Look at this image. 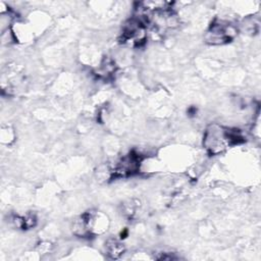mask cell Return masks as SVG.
<instances>
[{"label": "cell", "instance_id": "7a4b0ae2", "mask_svg": "<svg viewBox=\"0 0 261 261\" xmlns=\"http://www.w3.org/2000/svg\"><path fill=\"white\" fill-rule=\"evenodd\" d=\"M236 33L237 31L231 24L223 21H217L212 23L209 32L207 33L206 40L210 44L219 45L229 42Z\"/></svg>", "mask_w": 261, "mask_h": 261}, {"label": "cell", "instance_id": "277c9868", "mask_svg": "<svg viewBox=\"0 0 261 261\" xmlns=\"http://www.w3.org/2000/svg\"><path fill=\"white\" fill-rule=\"evenodd\" d=\"M105 250H106V254L111 259H117L123 254L124 247L120 242L116 240H108L105 246Z\"/></svg>", "mask_w": 261, "mask_h": 261}, {"label": "cell", "instance_id": "3957f363", "mask_svg": "<svg viewBox=\"0 0 261 261\" xmlns=\"http://www.w3.org/2000/svg\"><path fill=\"white\" fill-rule=\"evenodd\" d=\"M141 162V156L137 153H129L122 157L112 169L113 177H124L136 173L139 170Z\"/></svg>", "mask_w": 261, "mask_h": 261}, {"label": "cell", "instance_id": "6da1fadb", "mask_svg": "<svg viewBox=\"0 0 261 261\" xmlns=\"http://www.w3.org/2000/svg\"><path fill=\"white\" fill-rule=\"evenodd\" d=\"M244 142L241 132L236 128H228L217 123L208 125L204 134V147L212 155L219 154L228 147Z\"/></svg>", "mask_w": 261, "mask_h": 261}]
</instances>
